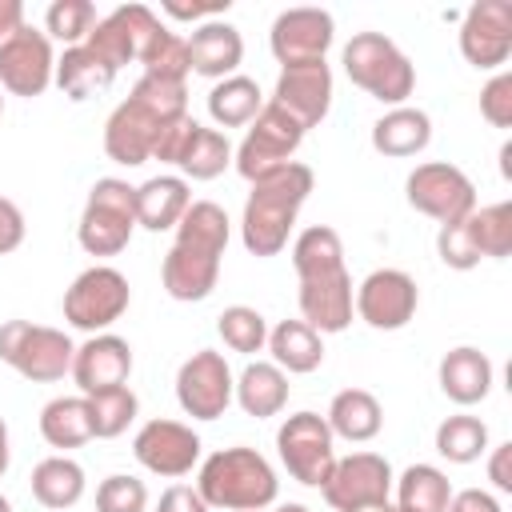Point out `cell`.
Listing matches in <instances>:
<instances>
[{
    "label": "cell",
    "instance_id": "cell-1",
    "mask_svg": "<svg viewBox=\"0 0 512 512\" xmlns=\"http://www.w3.org/2000/svg\"><path fill=\"white\" fill-rule=\"evenodd\" d=\"M292 268L300 276V320L308 328L344 332L352 324V276L344 268L340 232L328 224H312L292 240Z\"/></svg>",
    "mask_w": 512,
    "mask_h": 512
},
{
    "label": "cell",
    "instance_id": "cell-2",
    "mask_svg": "<svg viewBox=\"0 0 512 512\" xmlns=\"http://www.w3.org/2000/svg\"><path fill=\"white\" fill-rule=\"evenodd\" d=\"M228 248V212L216 200H192L176 224V240L160 264L164 292L180 304L208 300L220 280V256Z\"/></svg>",
    "mask_w": 512,
    "mask_h": 512
},
{
    "label": "cell",
    "instance_id": "cell-3",
    "mask_svg": "<svg viewBox=\"0 0 512 512\" xmlns=\"http://www.w3.org/2000/svg\"><path fill=\"white\" fill-rule=\"evenodd\" d=\"M316 176L308 164L288 160L276 172L252 180V192L244 200V216H240V240L252 256H280L288 244V232L312 192Z\"/></svg>",
    "mask_w": 512,
    "mask_h": 512
},
{
    "label": "cell",
    "instance_id": "cell-4",
    "mask_svg": "<svg viewBox=\"0 0 512 512\" xmlns=\"http://www.w3.org/2000/svg\"><path fill=\"white\" fill-rule=\"evenodd\" d=\"M196 492L208 508H224V512H260L268 504H276L280 480L272 472V464L256 452V448H220L200 464V480Z\"/></svg>",
    "mask_w": 512,
    "mask_h": 512
},
{
    "label": "cell",
    "instance_id": "cell-5",
    "mask_svg": "<svg viewBox=\"0 0 512 512\" xmlns=\"http://www.w3.org/2000/svg\"><path fill=\"white\" fill-rule=\"evenodd\" d=\"M340 64H344V76L368 92L372 100L380 104H392L400 108L412 88H416V68L412 60L396 48V40H388L384 32H356L344 52H340Z\"/></svg>",
    "mask_w": 512,
    "mask_h": 512
},
{
    "label": "cell",
    "instance_id": "cell-6",
    "mask_svg": "<svg viewBox=\"0 0 512 512\" xmlns=\"http://www.w3.org/2000/svg\"><path fill=\"white\" fill-rule=\"evenodd\" d=\"M136 232V188L128 180L116 176H100L88 188L80 224H76V240L88 256H116L128 248Z\"/></svg>",
    "mask_w": 512,
    "mask_h": 512
},
{
    "label": "cell",
    "instance_id": "cell-7",
    "mask_svg": "<svg viewBox=\"0 0 512 512\" xmlns=\"http://www.w3.org/2000/svg\"><path fill=\"white\" fill-rule=\"evenodd\" d=\"M76 344L64 328L32 324V320H8L0 324V360L16 368L32 384H56L64 372H72Z\"/></svg>",
    "mask_w": 512,
    "mask_h": 512
},
{
    "label": "cell",
    "instance_id": "cell-8",
    "mask_svg": "<svg viewBox=\"0 0 512 512\" xmlns=\"http://www.w3.org/2000/svg\"><path fill=\"white\" fill-rule=\"evenodd\" d=\"M128 300H132V288H128V276L108 268V264H92L84 268L68 292H64V320L80 332H104L112 328L124 312H128Z\"/></svg>",
    "mask_w": 512,
    "mask_h": 512
},
{
    "label": "cell",
    "instance_id": "cell-9",
    "mask_svg": "<svg viewBox=\"0 0 512 512\" xmlns=\"http://www.w3.org/2000/svg\"><path fill=\"white\" fill-rule=\"evenodd\" d=\"M276 452L288 476L304 488H320L336 464V436L324 416L316 412H292L276 428Z\"/></svg>",
    "mask_w": 512,
    "mask_h": 512
},
{
    "label": "cell",
    "instance_id": "cell-10",
    "mask_svg": "<svg viewBox=\"0 0 512 512\" xmlns=\"http://www.w3.org/2000/svg\"><path fill=\"white\" fill-rule=\"evenodd\" d=\"M404 196L420 216H432L436 224H456L476 208V184L444 160L416 164L404 180Z\"/></svg>",
    "mask_w": 512,
    "mask_h": 512
},
{
    "label": "cell",
    "instance_id": "cell-11",
    "mask_svg": "<svg viewBox=\"0 0 512 512\" xmlns=\"http://www.w3.org/2000/svg\"><path fill=\"white\" fill-rule=\"evenodd\" d=\"M300 140H304V128H300L284 108L264 104L260 116L252 120V128L244 132L240 148L232 152V164H236V172L252 184V180H260V176L276 172L280 164H288L292 152L300 148Z\"/></svg>",
    "mask_w": 512,
    "mask_h": 512
},
{
    "label": "cell",
    "instance_id": "cell-12",
    "mask_svg": "<svg viewBox=\"0 0 512 512\" xmlns=\"http://www.w3.org/2000/svg\"><path fill=\"white\" fill-rule=\"evenodd\" d=\"M236 376L224 360V352L200 348L192 352L176 372V400L192 420H220L232 404Z\"/></svg>",
    "mask_w": 512,
    "mask_h": 512
},
{
    "label": "cell",
    "instance_id": "cell-13",
    "mask_svg": "<svg viewBox=\"0 0 512 512\" xmlns=\"http://www.w3.org/2000/svg\"><path fill=\"white\" fill-rule=\"evenodd\" d=\"M160 28L164 24H160V16L152 8H144V4H120L104 20L92 24L84 48H92L108 68L120 72L124 64H132V60L144 56V48L156 40Z\"/></svg>",
    "mask_w": 512,
    "mask_h": 512
},
{
    "label": "cell",
    "instance_id": "cell-14",
    "mask_svg": "<svg viewBox=\"0 0 512 512\" xmlns=\"http://www.w3.org/2000/svg\"><path fill=\"white\" fill-rule=\"evenodd\" d=\"M56 76V56H52V40L32 28L20 24L4 44H0V88L12 96H44V88Z\"/></svg>",
    "mask_w": 512,
    "mask_h": 512
},
{
    "label": "cell",
    "instance_id": "cell-15",
    "mask_svg": "<svg viewBox=\"0 0 512 512\" xmlns=\"http://www.w3.org/2000/svg\"><path fill=\"white\" fill-rule=\"evenodd\" d=\"M352 304H356V316L380 332H396L404 328L412 316H416V304H420V292H416V280L400 268H376L360 280V288L352 292Z\"/></svg>",
    "mask_w": 512,
    "mask_h": 512
},
{
    "label": "cell",
    "instance_id": "cell-16",
    "mask_svg": "<svg viewBox=\"0 0 512 512\" xmlns=\"http://www.w3.org/2000/svg\"><path fill=\"white\" fill-rule=\"evenodd\" d=\"M320 492L336 512H348L360 504H380L392 496V464L380 452H352L344 460L336 456Z\"/></svg>",
    "mask_w": 512,
    "mask_h": 512
},
{
    "label": "cell",
    "instance_id": "cell-17",
    "mask_svg": "<svg viewBox=\"0 0 512 512\" xmlns=\"http://www.w3.org/2000/svg\"><path fill=\"white\" fill-rule=\"evenodd\" d=\"M332 40H336V20L324 8H288L272 20V32H268V48L280 60V68L324 60Z\"/></svg>",
    "mask_w": 512,
    "mask_h": 512
},
{
    "label": "cell",
    "instance_id": "cell-18",
    "mask_svg": "<svg viewBox=\"0 0 512 512\" xmlns=\"http://www.w3.org/2000/svg\"><path fill=\"white\" fill-rule=\"evenodd\" d=\"M460 56L472 68H500L512 56V4L476 0L460 20Z\"/></svg>",
    "mask_w": 512,
    "mask_h": 512
},
{
    "label": "cell",
    "instance_id": "cell-19",
    "mask_svg": "<svg viewBox=\"0 0 512 512\" xmlns=\"http://www.w3.org/2000/svg\"><path fill=\"white\" fill-rule=\"evenodd\" d=\"M268 104L284 108L304 132L316 128V124L328 116V108H332V68H328V60L280 68L276 92H272Z\"/></svg>",
    "mask_w": 512,
    "mask_h": 512
},
{
    "label": "cell",
    "instance_id": "cell-20",
    "mask_svg": "<svg viewBox=\"0 0 512 512\" xmlns=\"http://www.w3.org/2000/svg\"><path fill=\"white\" fill-rule=\"evenodd\" d=\"M200 436L188 428V424H180V420H148L140 432H136V440H132V456L148 468V472H156V476H188L192 468H196V460H200Z\"/></svg>",
    "mask_w": 512,
    "mask_h": 512
},
{
    "label": "cell",
    "instance_id": "cell-21",
    "mask_svg": "<svg viewBox=\"0 0 512 512\" xmlns=\"http://www.w3.org/2000/svg\"><path fill=\"white\" fill-rule=\"evenodd\" d=\"M164 128H168V124H164L156 112H148L144 104H136V100L128 96V100H120V104L112 108V116H108V124H104V152H108L112 164L140 168V164L152 160L156 140H160Z\"/></svg>",
    "mask_w": 512,
    "mask_h": 512
},
{
    "label": "cell",
    "instance_id": "cell-22",
    "mask_svg": "<svg viewBox=\"0 0 512 512\" xmlns=\"http://www.w3.org/2000/svg\"><path fill=\"white\" fill-rule=\"evenodd\" d=\"M132 376V348L124 336L112 332H96L88 336L76 356H72V380L80 388V396H96L108 388H124Z\"/></svg>",
    "mask_w": 512,
    "mask_h": 512
},
{
    "label": "cell",
    "instance_id": "cell-23",
    "mask_svg": "<svg viewBox=\"0 0 512 512\" xmlns=\"http://www.w3.org/2000/svg\"><path fill=\"white\" fill-rule=\"evenodd\" d=\"M184 40H188V68L196 76H208V80L236 76L240 60H244V40L228 20H204Z\"/></svg>",
    "mask_w": 512,
    "mask_h": 512
},
{
    "label": "cell",
    "instance_id": "cell-24",
    "mask_svg": "<svg viewBox=\"0 0 512 512\" xmlns=\"http://www.w3.org/2000/svg\"><path fill=\"white\" fill-rule=\"evenodd\" d=\"M440 392L460 408L480 404L492 392V360L480 348H468V344L444 352V360H440Z\"/></svg>",
    "mask_w": 512,
    "mask_h": 512
},
{
    "label": "cell",
    "instance_id": "cell-25",
    "mask_svg": "<svg viewBox=\"0 0 512 512\" xmlns=\"http://www.w3.org/2000/svg\"><path fill=\"white\" fill-rule=\"evenodd\" d=\"M188 204H192V192L184 176H152L136 188V228L168 232L180 224Z\"/></svg>",
    "mask_w": 512,
    "mask_h": 512
},
{
    "label": "cell",
    "instance_id": "cell-26",
    "mask_svg": "<svg viewBox=\"0 0 512 512\" xmlns=\"http://www.w3.org/2000/svg\"><path fill=\"white\" fill-rule=\"evenodd\" d=\"M432 140V120L424 108H388L376 124H372V148L380 156H392V160H404V156H416L424 152Z\"/></svg>",
    "mask_w": 512,
    "mask_h": 512
},
{
    "label": "cell",
    "instance_id": "cell-27",
    "mask_svg": "<svg viewBox=\"0 0 512 512\" xmlns=\"http://www.w3.org/2000/svg\"><path fill=\"white\" fill-rule=\"evenodd\" d=\"M232 400H236L248 416L268 420V416L284 412V404H288V376H284L272 360H252V364H244V372L236 376Z\"/></svg>",
    "mask_w": 512,
    "mask_h": 512
},
{
    "label": "cell",
    "instance_id": "cell-28",
    "mask_svg": "<svg viewBox=\"0 0 512 512\" xmlns=\"http://www.w3.org/2000/svg\"><path fill=\"white\" fill-rule=\"evenodd\" d=\"M268 352L280 372H296V376L316 372L324 364V340L304 320H280L276 328H268Z\"/></svg>",
    "mask_w": 512,
    "mask_h": 512
},
{
    "label": "cell",
    "instance_id": "cell-29",
    "mask_svg": "<svg viewBox=\"0 0 512 512\" xmlns=\"http://www.w3.org/2000/svg\"><path fill=\"white\" fill-rule=\"evenodd\" d=\"M324 420H328L332 436L352 440V444H364V440H372V436L380 432L384 412H380V400H376L372 392H364V388H344V392L332 396Z\"/></svg>",
    "mask_w": 512,
    "mask_h": 512
},
{
    "label": "cell",
    "instance_id": "cell-30",
    "mask_svg": "<svg viewBox=\"0 0 512 512\" xmlns=\"http://www.w3.org/2000/svg\"><path fill=\"white\" fill-rule=\"evenodd\" d=\"M84 468L72 460V456H44L36 468H32V500L52 508V512H64L72 504H80L84 496Z\"/></svg>",
    "mask_w": 512,
    "mask_h": 512
},
{
    "label": "cell",
    "instance_id": "cell-31",
    "mask_svg": "<svg viewBox=\"0 0 512 512\" xmlns=\"http://www.w3.org/2000/svg\"><path fill=\"white\" fill-rule=\"evenodd\" d=\"M52 80L68 100H88V96L104 92L116 80V68H108L92 48L76 44V48H64V56L56 60V76Z\"/></svg>",
    "mask_w": 512,
    "mask_h": 512
},
{
    "label": "cell",
    "instance_id": "cell-32",
    "mask_svg": "<svg viewBox=\"0 0 512 512\" xmlns=\"http://www.w3.org/2000/svg\"><path fill=\"white\" fill-rule=\"evenodd\" d=\"M40 436L44 444L68 452L92 440V420H88V400L84 396H56L40 408Z\"/></svg>",
    "mask_w": 512,
    "mask_h": 512
},
{
    "label": "cell",
    "instance_id": "cell-33",
    "mask_svg": "<svg viewBox=\"0 0 512 512\" xmlns=\"http://www.w3.org/2000/svg\"><path fill=\"white\" fill-rule=\"evenodd\" d=\"M260 108H264V96H260V84L252 76L216 80L212 92H208V116L220 128H244L260 116Z\"/></svg>",
    "mask_w": 512,
    "mask_h": 512
},
{
    "label": "cell",
    "instance_id": "cell-34",
    "mask_svg": "<svg viewBox=\"0 0 512 512\" xmlns=\"http://www.w3.org/2000/svg\"><path fill=\"white\" fill-rule=\"evenodd\" d=\"M396 484V508L400 512H448V500H452V484L440 468L432 464H412L404 468Z\"/></svg>",
    "mask_w": 512,
    "mask_h": 512
},
{
    "label": "cell",
    "instance_id": "cell-35",
    "mask_svg": "<svg viewBox=\"0 0 512 512\" xmlns=\"http://www.w3.org/2000/svg\"><path fill=\"white\" fill-rule=\"evenodd\" d=\"M228 164H232V144H228V136H224L220 128H204V124L192 132L184 156L176 160V168H180L188 180H216Z\"/></svg>",
    "mask_w": 512,
    "mask_h": 512
},
{
    "label": "cell",
    "instance_id": "cell-36",
    "mask_svg": "<svg viewBox=\"0 0 512 512\" xmlns=\"http://www.w3.org/2000/svg\"><path fill=\"white\" fill-rule=\"evenodd\" d=\"M464 224H468V236H472L480 260H484V256L504 260V256L512 252V204H508V200L488 204V208H472V212L464 216Z\"/></svg>",
    "mask_w": 512,
    "mask_h": 512
},
{
    "label": "cell",
    "instance_id": "cell-37",
    "mask_svg": "<svg viewBox=\"0 0 512 512\" xmlns=\"http://www.w3.org/2000/svg\"><path fill=\"white\" fill-rule=\"evenodd\" d=\"M436 452L448 464H472L488 452V424L480 416H448L436 428Z\"/></svg>",
    "mask_w": 512,
    "mask_h": 512
},
{
    "label": "cell",
    "instance_id": "cell-38",
    "mask_svg": "<svg viewBox=\"0 0 512 512\" xmlns=\"http://www.w3.org/2000/svg\"><path fill=\"white\" fill-rule=\"evenodd\" d=\"M88 400V420H92V436L96 440H116L120 432H128V424L136 420V392L124 384V388H108V392H96V396H84Z\"/></svg>",
    "mask_w": 512,
    "mask_h": 512
},
{
    "label": "cell",
    "instance_id": "cell-39",
    "mask_svg": "<svg viewBox=\"0 0 512 512\" xmlns=\"http://www.w3.org/2000/svg\"><path fill=\"white\" fill-rule=\"evenodd\" d=\"M216 332H220V340H224L232 352H244V356L260 352V348L268 344V320H264L256 308H248V304L224 308V312L216 316Z\"/></svg>",
    "mask_w": 512,
    "mask_h": 512
},
{
    "label": "cell",
    "instance_id": "cell-40",
    "mask_svg": "<svg viewBox=\"0 0 512 512\" xmlns=\"http://www.w3.org/2000/svg\"><path fill=\"white\" fill-rule=\"evenodd\" d=\"M96 24V8L92 0H52L48 12H44V36L48 40H60L68 48L84 44L88 32Z\"/></svg>",
    "mask_w": 512,
    "mask_h": 512
},
{
    "label": "cell",
    "instance_id": "cell-41",
    "mask_svg": "<svg viewBox=\"0 0 512 512\" xmlns=\"http://www.w3.org/2000/svg\"><path fill=\"white\" fill-rule=\"evenodd\" d=\"M132 100L144 104L148 112H156L164 124L188 116V84L184 80H164V76H140L132 84Z\"/></svg>",
    "mask_w": 512,
    "mask_h": 512
},
{
    "label": "cell",
    "instance_id": "cell-42",
    "mask_svg": "<svg viewBox=\"0 0 512 512\" xmlns=\"http://www.w3.org/2000/svg\"><path fill=\"white\" fill-rule=\"evenodd\" d=\"M140 64H144V72H148V76L184 80V76L192 72V68H188V40H184L180 32H168V28H160V32H156V40L144 48Z\"/></svg>",
    "mask_w": 512,
    "mask_h": 512
},
{
    "label": "cell",
    "instance_id": "cell-43",
    "mask_svg": "<svg viewBox=\"0 0 512 512\" xmlns=\"http://www.w3.org/2000/svg\"><path fill=\"white\" fill-rule=\"evenodd\" d=\"M144 508H148L144 480L124 476V472L100 480V488H96V512H144Z\"/></svg>",
    "mask_w": 512,
    "mask_h": 512
},
{
    "label": "cell",
    "instance_id": "cell-44",
    "mask_svg": "<svg viewBox=\"0 0 512 512\" xmlns=\"http://www.w3.org/2000/svg\"><path fill=\"white\" fill-rule=\"evenodd\" d=\"M436 252H440V260H444L448 268H456V272H468V268L480 264V252H476V244H472L464 220L440 224V232H436Z\"/></svg>",
    "mask_w": 512,
    "mask_h": 512
},
{
    "label": "cell",
    "instance_id": "cell-45",
    "mask_svg": "<svg viewBox=\"0 0 512 512\" xmlns=\"http://www.w3.org/2000/svg\"><path fill=\"white\" fill-rule=\"evenodd\" d=\"M480 116L492 128H512V72H496L480 88Z\"/></svg>",
    "mask_w": 512,
    "mask_h": 512
},
{
    "label": "cell",
    "instance_id": "cell-46",
    "mask_svg": "<svg viewBox=\"0 0 512 512\" xmlns=\"http://www.w3.org/2000/svg\"><path fill=\"white\" fill-rule=\"evenodd\" d=\"M196 128H200V120H192V116L172 120V124L160 132L152 160H160V164H176V160L184 156V148H188V140H192V132H196Z\"/></svg>",
    "mask_w": 512,
    "mask_h": 512
},
{
    "label": "cell",
    "instance_id": "cell-47",
    "mask_svg": "<svg viewBox=\"0 0 512 512\" xmlns=\"http://www.w3.org/2000/svg\"><path fill=\"white\" fill-rule=\"evenodd\" d=\"M20 244H24V212L8 196H0V256L16 252Z\"/></svg>",
    "mask_w": 512,
    "mask_h": 512
},
{
    "label": "cell",
    "instance_id": "cell-48",
    "mask_svg": "<svg viewBox=\"0 0 512 512\" xmlns=\"http://www.w3.org/2000/svg\"><path fill=\"white\" fill-rule=\"evenodd\" d=\"M156 512H212V508L200 500V492H196V488H188V484H172V488H164V492H160Z\"/></svg>",
    "mask_w": 512,
    "mask_h": 512
},
{
    "label": "cell",
    "instance_id": "cell-49",
    "mask_svg": "<svg viewBox=\"0 0 512 512\" xmlns=\"http://www.w3.org/2000/svg\"><path fill=\"white\" fill-rule=\"evenodd\" d=\"M448 512H500V500L484 488H464V492H452Z\"/></svg>",
    "mask_w": 512,
    "mask_h": 512
},
{
    "label": "cell",
    "instance_id": "cell-50",
    "mask_svg": "<svg viewBox=\"0 0 512 512\" xmlns=\"http://www.w3.org/2000/svg\"><path fill=\"white\" fill-rule=\"evenodd\" d=\"M508 460H512V440L496 444V448H492V460H488V480H492L500 492H512V472H508Z\"/></svg>",
    "mask_w": 512,
    "mask_h": 512
},
{
    "label": "cell",
    "instance_id": "cell-51",
    "mask_svg": "<svg viewBox=\"0 0 512 512\" xmlns=\"http://www.w3.org/2000/svg\"><path fill=\"white\" fill-rule=\"evenodd\" d=\"M164 12L168 16H176V20H212V16H220V12H228V0H216V4H192V8H184V4H164Z\"/></svg>",
    "mask_w": 512,
    "mask_h": 512
},
{
    "label": "cell",
    "instance_id": "cell-52",
    "mask_svg": "<svg viewBox=\"0 0 512 512\" xmlns=\"http://www.w3.org/2000/svg\"><path fill=\"white\" fill-rule=\"evenodd\" d=\"M24 24V4L20 0H0V44Z\"/></svg>",
    "mask_w": 512,
    "mask_h": 512
},
{
    "label": "cell",
    "instance_id": "cell-53",
    "mask_svg": "<svg viewBox=\"0 0 512 512\" xmlns=\"http://www.w3.org/2000/svg\"><path fill=\"white\" fill-rule=\"evenodd\" d=\"M8 464H12V448H8V424H4V416H0V476L8 472Z\"/></svg>",
    "mask_w": 512,
    "mask_h": 512
},
{
    "label": "cell",
    "instance_id": "cell-54",
    "mask_svg": "<svg viewBox=\"0 0 512 512\" xmlns=\"http://www.w3.org/2000/svg\"><path fill=\"white\" fill-rule=\"evenodd\" d=\"M500 172H504V180H512V144L500 148Z\"/></svg>",
    "mask_w": 512,
    "mask_h": 512
},
{
    "label": "cell",
    "instance_id": "cell-55",
    "mask_svg": "<svg viewBox=\"0 0 512 512\" xmlns=\"http://www.w3.org/2000/svg\"><path fill=\"white\" fill-rule=\"evenodd\" d=\"M348 512H396L388 500H380V504H360V508H348Z\"/></svg>",
    "mask_w": 512,
    "mask_h": 512
},
{
    "label": "cell",
    "instance_id": "cell-56",
    "mask_svg": "<svg viewBox=\"0 0 512 512\" xmlns=\"http://www.w3.org/2000/svg\"><path fill=\"white\" fill-rule=\"evenodd\" d=\"M276 512H308V508H304V504H280Z\"/></svg>",
    "mask_w": 512,
    "mask_h": 512
},
{
    "label": "cell",
    "instance_id": "cell-57",
    "mask_svg": "<svg viewBox=\"0 0 512 512\" xmlns=\"http://www.w3.org/2000/svg\"><path fill=\"white\" fill-rule=\"evenodd\" d=\"M0 512H12V504H8V496H0Z\"/></svg>",
    "mask_w": 512,
    "mask_h": 512
},
{
    "label": "cell",
    "instance_id": "cell-58",
    "mask_svg": "<svg viewBox=\"0 0 512 512\" xmlns=\"http://www.w3.org/2000/svg\"><path fill=\"white\" fill-rule=\"evenodd\" d=\"M0 116H4V96H0Z\"/></svg>",
    "mask_w": 512,
    "mask_h": 512
},
{
    "label": "cell",
    "instance_id": "cell-59",
    "mask_svg": "<svg viewBox=\"0 0 512 512\" xmlns=\"http://www.w3.org/2000/svg\"><path fill=\"white\" fill-rule=\"evenodd\" d=\"M396 512H400V508H396Z\"/></svg>",
    "mask_w": 512,
    "mask_h": 512
}]
</instances>
